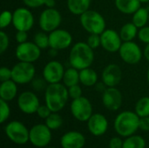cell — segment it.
<instances>
[{"mask_svg":"<svg viewBox=\"0 0 149 148\" xmlns=\"http://www.w3.org/2000/svg\"><path fill=\"white\" fill-rule=\"evenodd\" d=\"M68 88L63 83L49 84L45 91V105L52 113L61 111L69 99Z\"/></svg>","mask_w":149,"mask_h":148,"instance_id":"cell-1","label":"cell"},{"mask_svg":"<svg viewBox=\"0 0 149 148\" xmlns=\"http://www.w3.org/2000/svg\"><path fill=\"white\" fill-rule=\"evenodd\" d=\"M93 60V49H92L86 42H78L72 47L69 54V63L72 67L80 71L91 67Z\"/></svg>","mask_w":149,"mask_h":148,"instance_id":"cell-2","label":"cell"},{"mask_svg":"<svg viewBox=\"0 0 149 148\" xmlns=\"http://www.w3.org/2000/svg\"><path fill=\"white\" fill-rule=\"evenodd\" d=\"M140 117L131 111H124L117 115L114 120V130L121 137L134 135L140 128Z\"/></svg>","mask_w":149,"mask_h":148,"instance_id":"cell-3","label":"cell"},{"mask_svg":"<svg viewBox=\"0 0 149 148\" xmlns=\"http://www.w3.org/2000/svg\"><path fill=\"white\" fill-rule=\"evenodd\" d=\"M81 26L89 34H101L106 30V20L98 11L88 10L79 16Z\"/></svg>","mask_w":149,"mask_h":148,"instance_id":"cell-4","label":"cell"},{"mask_svg":"<svg viewBox=\"0 0 149 148\" xmlns=\"http://www.w3.org/2000/svg\"><path fill=\"white\" fill-rule=\"evenodd\" d=\"M4 132L8 139L17 145H24L30 141V130L20 121H10L4 127Z\"/></svg>","mask_w":149,"mask_h":148,"instance_id":"cell-5","label":"cell"},{"mask_svg":"<svg viewBox=\"0 0 149 148\" xmlns=\"http://www.w3.org/2000/svg\"><path fill=\"white\" fill-rule=\"evenodd\" d=\"M11 72L13 81L17 85H25L34 79L36 68L33 63L19 61L11 68Z\"/></svg>","mask_w":149,"mask_h":148,"instance_id":"cell-6","label":"cell"},{"mask_svg":"<svg viewBox=\"0 0 149 148\" xmlns=\"http://www.w3.org/2000/svg\"><path fill=\"white\" fill-rule=\"evenodd\" d=\"M62 22L60 12L55 8H46L44 10L38 18V24L42 31L52 32L58 29Z\"/></svg>","mask_w":149,"mask_h":148,"instance_id":"cell-7","label":"cell"},{"mask_svg":"<svg viewBox=\"0 0 149 148\" xmlns=\"http://www.w3.org/2000/svg\"><path fill=\"white\" fill-rule=\"evenodd\" d=\"M71 113L79 121L85 122L91 118L93 113V106L91 101L86 97H80L72 99L71 103Z\"/></svg>","mask_w":149,"mask_h":148,"instance_id":"cell-8","label":"cell"},{"mask_svg":"<svg viewBox=\"0 0 149 148\" xmlns=\"http://www.w3.org/2000/svg\"><path fill=\"white\" fill-rule=\"evenodd\" d=\"M16 57L19 61L34 63L41 55V49L34 42H25L18 44L15 51Z\"/></svg>","mask_w":149,"mask_h":148,"instance_id":"cell-9","label":"cell"},{"mask_svg":"<svg viewBox=\"0 0 149 148\" xmlns=\"http://www.w3.org/2000/svg\"><path fill=\"white\" fill-rule=\"evenodd\" d=\"M119 54L125 63L128 65H136L141 60L143 52L136 43L134 41H127L122 43Z\"/></svg>","mask_w":149,"mask_h":148,"instance_id":"cell-10","label":"cell"},{"mask_svg":"<svg viewBox=\"0 0 149 148\" xmlns=\"http://www.w3.org/2000/svg\"><path fill=\"white\" fill-rule=\"evenodd\" d=\"M52 140L51 129L45 124H38L30 129V142L37 147H45Z\"/></svg>","mask_w":149,"mask_h":148,"instance_id":"cell-11","label":"cell"},{"mask_svg":"<svg viewBox=\"0 0 149 148\" xmlns=\"http://www.w3.org/2000/svg\"><path fill=\"white\" fill-rule=\"evenodd\" d=\"M12 24L17 31H29L34 24L33 14L28 8H17L13 12Z\"/></svg>","mask_w":149,"mask_h":148,"instance_id":"cell-12","label":"cell"},{"mask_svg":"<svg viewBox=\"0 0 149 148\" xmlns=\"http://www.w3.org/2000/svg\"><path fill=\"white\" fill-rule=\"evenodd\" d=\"M50 48L61 51L68 48L72 43V36L66 30L56 29L49 33Z\"/></svg>","mask_w":149,"mask_h":148,"instance_id":"cell-13","label":"cell"},{"mask_svg":"<svg viewBox=\"0 0 149 148\" xmlns=\"http://www.w3.org/2000/svg\"><path fill=\"white\" fill-rule=\"evenodd\" d=\"M39 106V99L33 92H23L17 98V106L20 111L25 114H33L37 113Z\"/></svg>","mask_w":149,"mask_h":148,"instance_id":"cell-14","label":"cell"},{"mask_svg":"<svg viewBox=\"0 0 149 148\" xmlns=\"http://www.w3.org/2000/svg\"><path fill=\"white\" fill-rule=\"evenodd\" d=\"M100 40L102 48L111 53L119 51L123 42L120 33L113 29H106L100 34Z\"/></svg>","mask_w":149,"mask_h":148,"instance_id":"cell-15","label":"cell"},{"mask_svg":"<svg viewBox=\"0 0 149 148\" xmlns=\"http://www.w3.org/2000/svg\"><path fill=\"white\" fill-rule=\"evenodd\" d=\"M65 68L63 65L57 60H52L48 62L43 70V78L47 84L60 83L63 79Z\"/></svg>","mask_w":149,"mask_h":148,"instance_id":"cell-16","label":"cell"},{"mask_svg":"<svg viewBox=\"0 0 149 148\" xmlns=\"http://www.w3.org/2000/svg\"><path fill=\"white\" fill-rule=\"evenodd\" d=\"M102 103L109 111H117L122 105V94L116 87H107L102 92Z\"/></svg>","mask_w":149,"mask_h":148,"instance_id":"cell-17","label":"cell"},{"mask_svg":"<svg viewBox=\"0 0 149 148\" xmlns=\"http://www.w3.org/2000/svg\"><path fill=\"white\" fill-rule=\"evenodd\" d=\"M121 79V69L116 64H109L102 71L101 79L107 87H116L120 83Z\"/></svg>","mask_w":149,"mask_h":148,"instance_id":"cell-18","label":"cell"},{"mask_svg":"<svg viewBox=\"0 0 149 148\" xmlns=\"http://www.w3.org/2000/svg\"><path fill=\"white\" fill-rule=\"evenodd\" d=\"M87 128L93 135L101 136L108 129V120L101 113H93L87 120Z\"/></svg>","mask_w":149,"mask_h":148,"instance_id":"cell-19","label":"cell"},{"mask_svg":"<svg viewBox=\"0 0 149 148\" xmlns=\"http://www.w3.org/2000/svg\"><path fill=\"white\" fill-rule=\"evenodd\" d=\"M62 148H83L86 144L85 136L76 131L65 133L60 139Z\"/></svg>","mask_w":149,"mask_h":148,"instance_id":"cell-20","label":"cell"},{"mask_svg":"<svg viewBox=\"0 0 149 148\" xmlns=\"http://www.w3.org/2000/svg\"><path fill=\"white\" fill-rule=\"evenodd\" d=\"M17 83L12 79L3 81L0 85V98L7 102L11 101L15 99L17 93Z\"/></svg>","mask_w":149,"mask_h":148,"instance_id":"cell-21","label":"cell"},{"mask_svg":"<svg viewBox=\"0 0 149 148\" xmlns=\"http://www.w3.org/2000/svg\"><path fill=\"white\" fill-rule=\"evenodd\" d=\"M115 7L119 11L124 14H134L139 8H141V3L140 0H115Z\"/></svg>","mask_w":149,"mask_h":148,"instance_id":"cell-22","label":"cell"},{"mask_svg":"<svg viewBox=\"0 0 149 148\" xmlns=\"http://www.w3.org/2000/svg\"><path fill=\"white\" fill-rule=\"evenodd\" d=\"M79 83L84 86H93L98 83V74L96 71L91 67L85 68L79 71Z\"/></svg>","mask_w":149,"mask_h":148,"instance_id":"cell-23","label":"cell"},{"mask_svg":"<svg viewBox=\"0 0 149 148\" xmlns=\"http://www.w3.org/2000/svg\"><path fill=\"white\" fill-rule=\"evenodd\" d=\"M91 0H67V8L73 15L80 16L90 10Z\"/></svg>","mask_w":149,"mask_h":148,"instance_id":"cell-24","label":"cell"},{"mask_svg":"<svg viewBox=\"0 0 149 148\" xmlns=\"http://www.w3.org/2000/svg\"><path fill=\"white\" fill-rule=\"evenodd\" d=\"M139 28L133 23H127L125 24L120 31V36L123 42L133 41L138 36Z\"/></svg>","mask_w":149,"mask_h":148,"instance_id":"cell-25","label":"cell"},{"mask_svg":"<svg viewBox=\"0 0 149 148\" xmlns=\"http://www.w3.org/2000/svg\"><path fill=\"white\" fill-rule=\"evenodd\" d=\"M62 82L67 88L78 85L79 83V71L72 66L67 68L65 71Z\"/></svg>","mask_w":149,"mask_h":148,"instance_id":"cell-26","label":"cell"},{"mask_svg":"<svg viewBox=\"0 0 149 148\" xmlns=\"http://www.w3.org/2000/svg\"><path fill=\"white\" fill-rule=\"evenodd\" d=\"M132 22L140 29L147 25L149 22V10L147 8H139L134 14Z\"/></svg>","mask_w":149,"mask_h":148,"instance_id":"cell-27","label":"cell"},{"mask_svg":"<svg viewBox=\"0 0 149 148\" xmlns=\"http://www.w3.org/2000/svg\"><path fill=\"white\" fill-rule=\"evenodd\" d=\"M146 140L140 135H131L123 141V148H145Z\"/></svg>","mask_w":149,"mask_h":148,"instance_id":"cell-28","label":"cell"},{"mask_svg":"<svg viewBox=\"0 0 149 148\" xmlns=\"http://www.w3.org/2000/svg\"><path fill=\"white\" fill-rule=\"evenodd\" d=\"M135 113L140 118L149 116V97H142L137 101Z\"/></svg>","mask_w":149,"mask_h":148,"instance_id":"cell-29","label":"cell"},{"mask_svg":"<svg viewBox=\"0 0 149 148\" xmlns=\"http://www.w3.org/2000/svg\"><path fill=\"white\" fill-rule=\"evenodd\" d=\"M33 42L36 44L37 46H38L41 50L47 49L50 47L49 43V35H47V32L42 31L37 32L33 37Z\"/></svg>","mask_w":149,"mask_h":148,"instance_id":"cell-30","label":"cell"},{"mask_svg":"<svg viewBox=\"0 0 149 148\" xmlns=\"http://www.w3.org/2000/svg\"><path fill=\"white\" fill-rule=\"evenodd\" d=\"M63 124V119L58 113H52L50 116L45 119V125L51 130H57L60 128Z\"/></svg>","mask_w":149,"mask_h":148,"instance_id":"cell-31","label":"cell"},{"mask_svg":"<svg viewBox=\"0 0 149 148\" xmlns=\"http://www.w3.org/2000/svg\"><path fill=\"white\" fill-rule=\"evenodd\" d=\"M10 115V108L8 102L0 99V122L4 123Z\"/></svg>","mask_w":149,"mask_h":148,"instance_id":"cell-32","label":"cell"},{"mask_svg":"<svg viewBox=\"0 0 149 148\" xmlns=\"http://www.w3.org/2000/svg\"><path fill=\"white\" fill-rule=\"evenodd\" d=\"M13 21V12L10 10H3L0 16V27L1 29H4L8 27Z\"/></svg>","mask_w":149,"mask_h":148,"instance_id":"cell-33","label":"cell"},{"mask_svg":"<svg viewBox=\"0 0 149 148\" xmlns=\"http://www.w3.org/2000/svg\"><path fill=\"white\" fill-rule=\"evenodd\" d=\"M87 44L93 50L101 46V40L100 34H90L86 40Z\"/></svg>","mask_w":149,"mask_h":148,"instance_id":"cell-34","label":"cell"},{"mask_svg":"<svg viewBox=\"0 0 149 148\" xmlns=\"http://www.w3.org/2000/svg\"><path fill=\"white\" fill-rule=\"evenodd\" d=\"M10 44V39L6 32L3 31H0V53L3 54L4 51H7Z\"/></svg>","mask_w":149,"mask_h":148,"instance_id":"cell-35","label":"cell"},{"mask_svg":"<svg viewBox=\"0 0 149 148\" xmlns=\"http://www.w3.org/2000/svg\"><path fill=\"white\" fill-rule=\"evenodd\" d=\"M68 93H69V97L72 99H78L82 97V89L79 86V85H75L72 86L68 87Z\"/></svg>","mask_w":149,"mask_h":148,"instance_id":"cell-36","label":"cell"},{"mask_svg":"<svg viewBox=\"0 0 149 148\" xmlns=\"http://www.w3.org/2000/svg\"><path fill=\"white\" fill-rule=\"evenodd\" d=\"M46 83L47 82L45 81V79L44 78H43V79H34L31 81V86L35 91L40 92V91H42L44 89L45 90L46 89V87H47Z\"/></svg>","mask_w":149,"mask_h":148,"instance_id":"cell-37","label":"cell"},{"mask_svg":"<svg viewBox=\"0 0 149 148\" xmlns=\"http://www.w3.org/2000/svg\"><path fill=\"white\" fill-rule=\"evenodd\" d=\"M138 38L140 39V41H141L142 43H145L146 44L149 43V26H144L142 28L139 29L138 31Z\"/></svg>","mask_w":149,"mask_h":148,"instance_id":"cell-38","label":"cell"},{"mask_svg":"<svg viewBox=\"0 0 149 148\" xmlns=\"http://www.w3.org/2000/svg\"><path fill=\"white\" fill-rule=\"evenodd\" d=\"M52 112L51 111V109L46 106V105H40L39 106V107L38 108V111H37V114H38V116L40 118V119H44V120H45V119H47L49 116H50V114L52 113Z\"/></svg>","mask_w":149,"mask_h":148,"instance_id":"cell-39","label":"cell"},{"mask_svg":"<svg viewBox=\"0 0 149 148\" xmlns=\"http://www.w3.org/2000/svg\"><path fill=\"white\" fill-rule=\"evenodd\" d=\"M12 77V72H11V69L3 66L0 68V80L1 82L3 81H7L11 79Z\"/></svg>","mask_w":149,"mask_h":148,"instance_id":"cell-40","label":"cell"},{"mask_svg":"<svg viewBox=\"0 0 149 148\" xmlns=\"http://www.w3.org/2000/svg\"><path fill=\"white\" fill-rule=\"evenodd\" d=\"M46 0H23L24 3L28 8H39L45 5Z\"/></svg>","mask_w":149,"mask_h":148,"instance_id":"cell-41","label":"cell"},{"mask_svg":"<svg viewBox=\"0 0 149 148\" xmlns=\"http://www.w3.org/2000/svg\"><path fill=\"white\" fill-rule=\"evenodd\" d=\"M28 31H17L16 33V41L18 44H22V43H25L28 41Z\"/></svg>","mask_w":149,"mask_h":148,"instance_id":"cell-42","label":"cell"},{"mask_svg":"<svg viewBox=\"0 0 149 148\" xmlns=\"http://www.w3.org/2000/svg\"><path fill=\"white\" fill-rule=\"evenodd\" d=\"M109 148H123V141L119 137H113L109 141Z\"/></svg>","mask_w":149,"mask_h":148,"instance_id":"cell-43","label":"cell"},{"mask_svg":"<svg viewBox=\"0 0 149 148\" xmlns=\"http://www.w3.org/2000/svg\"><path fill=\"white\" fill-rule=\"evenodd\" d=\"M140 129L144 132H149V116L140 119Z\"/></svg>","mask_w":149,"mask_h":148,"instance_id":"cell-44","label":"cell"},{"mask_svg":"<svg viewBox=\"0 0 149 148\" xmlns=\"http://www.w3.org/2000/svg\"><path fill=\"white\" fill-rule=\"evenodd\" d=\"M56 2L57 0H46L45 6H46V8H55Z\"/></svg>","mask_w":149,"mask_h":148,"instance_id":"cell-45","label":"cell"},{"mask_svg":"<svg viewBox=\"0 0 149 148\" xmlns=\"http://www.w3.org/2000/svg\"><path fill=\"white\" fill-rule=\"evenodd\" d=\"M143 56L145 57V58L149 62V43L146 44L144 51H143Z\"/></svg>","mask_w":149,"mask_h":148,"instance_id":"cell-46","label":"cell"},{"mask_svg":"<svg viewBox=\"0 0 149 148\" xmlns=\"http://www.w3.org/2000/svg\"><path fill=\"white\" fill-rule=\"evenodd\" d=\"M140 2H141V3H148L149 0H140Z\"/></svg>","mask_w":149,"mask_h":148,"instance_id":"cell-47","label":"cell"},{"mask_svg":"<svg viewBox=\"0 0 149 148\" xmlns=\"http://www.w3.org/2000/svg\"><path fill=\"white\" fill-rule=\"evenodd\" d=\"M147 79H148V81L149 83V66L148 69V73H147Z\"/></svg>","mask_w":149,"mask_h":148,"instance_id":"cell-48","label":"cell"},{"mask_svg":"<svg viewBox=\"0 0 149 148\" xmlns=\"http://www.w3.org/2000/svg\"><path fill=\"white\" fill-rule=\"evenodd\" d=\"M45 148H54V147H45Z\"/></svg>","mask_w":149,"mask_h":148,"instance_id":"cell-49","label":"cell"},{"mask_svg":"<svg viewBox=\"0 0 149 148\" xmlns=\"http://www.w3.org/2000/svg\"><path fill=\"white\" fill-rule=\"evenodd\" d=\"M57 1H58V0H57Z\"/></svg>","mask_w":149,"mask_h":148,"instance_id":"cell-50","label":"cell"}]
</instances>
